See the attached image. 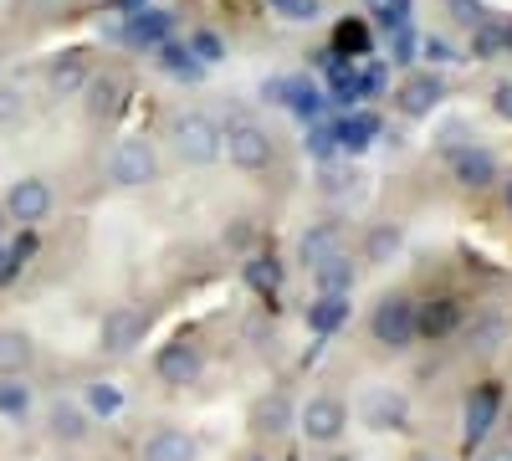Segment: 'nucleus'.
<instances>
[{
	"mask_svg": "<svg viewBox=\"0 0 512 461\" xmlns=\"http://www.w3.org/2000/svg\"><path fill=\"white\" fill-rule=\"evenodd\" d=\"M369 333H374V344H379V349H390V354L410 349V344H415V333H420V323H415V303L405 298V292H390V298H379L374 313H369Z\"/></svg>",
	"mask_w": 512,
	"mask_h": 461,
	"instance_id": "1",
	"label": "nucleus"
},
{
	"mask_svg": "<svg viewBox=\"0 0 512 461\" xmlns=\"http://www.w3.org/2000/svg\"><path fill=\"white\" fill-rule=\"evenodd\" d=\"M221 123L205 118V113H180L175 123H169V139H175V154L185 164H216L221 159Z\"/></svg>",
	"mask_w": 512,
	"mask_h": 461,
	"instance_id": "2",
	"label": "nucleus"
},
{
	"mask_svg": "<svg viewBox=\"0 0 512 461\" xmlns=\"http://www.w3.org/2000/svg\"><path fill=\"white\" fill-rule=\"evenodd\" d=\"M297 431H303L308 441H318V446H333L338 436L349 431V410H344V400L313 395L303 410H297Z\"/></svg>",
	"mask_w": 512,
	"mask_h": 461,
	"instance_id": "3",
	"label": "nucleus"
},
{
	"mask_svg": "<svg viewBox=\"0 0 512 461\" xmlns=\"http://www.w3.org/2000/svg\"><path fill=\"white\" fill-rule=\"evenodd\" d=\"M113 185H123V190H139V185H149L154 175H159V159H154V144L149 139H118V149H113Z\"/></svg>",
	"mask_w": 512,
	"mask_h": 461,
	"instance_id": "4",
	"label": "nucleus"
},
{
	"mask_svg": "<svg viewBox=\"0 0 512 461\" xmlns=\"http://www.w3.org/2000/svg\"><path fill=\"white\" fill-rule=\"evenodd\" d=\"M221 149H226V159L236 164V170H267L272 164V139H267V129H256V123H236V129H226Z\"/></svg>",
	"mask_w": 512,
	"mask_h": 461,
	"instance_id": "5",
	"label": "nucleus"
},
{
	"mask_svg": "<svg viewBox=\"0 0 512 461\" xmlns=\"http://www.w3.org/2000/svg\"><path fill=\"white\" fill-rule=\"evenodd\" d=\"M6 216L11 221H21V226H41L52 216V185L47 180H36V175H26V180H16L11 190H6Z\"/></svg>",
	"mask_w": 512,
	"mask_h": 461,
	"instance_id": "6",
	"label": "nucleus"
},
{
	"mask_svg": "<svg viewBox=\"0 0 512 461\" xmlns=\"http://www.w3.org/2000/svg\"><path fill=\"white\" fill-rule=\"evenodd\" d=\"M200 369H205V359H200V349H195L190 339H175V344H164V349L154 354V374H159V385H169V390L195 385Z\"/></svg>",
	"mask_w": 512,
	"mask_h": 461,
	"instance_id": "7",
	"label": "nucleus"
},
{
	"mask_svg": "<svg viewBox=\"0 0 512 461\" xmlns=\"http://www.w3.org/2000/svg\"><path fill=\"white\" fill-rule=\"evenodd\" d=\"M144 328H149V318L139 308H108L103 328H98V344H103V354H134L144 344Z\"/></svg>",
	"mask_w": 512,
	"mask_h": 461,
	"instance_id": "8",
	"label": "nucleus"
},
{
	"mask_svg": "<svg viewBox=\"0 0 512 461\" xmlns=\"http://www.w3.org/2000/svg\"><path fill=\"white\" fill-rule=\"evenodd\" d=\"M497 415H502V390L497 385H477L472 395H466V415H461V421H466V451H477L482 441H487V431L497 426Z\"/></svg>",
	"mask_w": 512,
	"mask_h": 461,
	"instance_id": "9",
	"label": "nucleus"
},
{
	"mask_svg": "<svg viewBox=\"0 0 512 461\" xmlns=\"http://www.w3.org/2000/svg\"><path fill=\"white\" fill-rule=\"evenodd\" d=\"M446 98V82L436 77V72H410L405 82H400V93H395V103H400V113L405 118H431V108Z\"/></svg>",
	"mask_w": 512,
	"mask_h": 461,
	"instance_id": "10",
	"label": "nucleus"
},
{
	"mask_svg": "<svg viewBox=\"0 0 512 461\" xmlns=\"http://www.w3.org/2000/svg\"><path fill=\"white\" fill-rule=\"evenodd\" d=\"M364 426L369 431H410V405L395 390H374L364 400Z\"/></svg>",
	"mask_w": 512,
	"mask_h": 461,
	"instance_id": "11",
	"label": "nucleus"
},
{
	"mask_svg": "<svg viewBox=\"0 0 512 461\" xmlns=\"http://www.w3.org/2000/svg\"><path fill=\"white\" fill-rule=\"evenodd\" d=\"M297 426V410H292V400L277 390V395H262L251 405V431L256 436H287Z\"/></svg>",
	"mask_w": 512,
	"mask_h": 461,
	"instance_id": "12",
	"label": "nucleus"
},
{
	"mask_svg": "<svg viewBox=\"0 0 512 461\" xmlns=\"http://www.w3.org/2000/svg\"><path fill=\"white\" fill-rule=\"evenodd\" d=\"M169 31H175V21H169V11L159 6H134L128 11V36L134 47H159V41H169Z\"/></svg>",
	"mask_w": 512,
	"mask_h": 461,
	"instance_id": "13",
	"label": "nucleus"
},
{
	"mask_svg": "<svg viewBox=\"0 0 512 461\" xmlns=\"http://www.w3.org/2000/svg\"><path fill=\"white\" fill-rule=\"evenodd\" d=\"M333 251H344V236H338L333 221H318L303 231V241H297V262L303 267H318L323 257H333Z\"/></svg>",
	"mask_w": 512,
	"mask_h": 461,
	"instance_id": "14",
	"label": "nucleus"
},
{
	"mask_svg": "<svg viewBox=\"0 0 512 461\" xmlns=\"http://www.w3.org/2000/svg\"><path fill=\"white\" fill-rule=\"evenodd\" d=\"M451 170H456V180H461L466 190H487V185L497 180V159H492L487 149H461V154L451 159Z\"/></svg>",
	"mask_w": 512,
	"mask_h": 461,
	"instance_id": "15",
	"label": "nucleus"
},
{
	"mask_svg": "<svg viewBox=\"0 0 512 461\" xmlns=\"http://www.w3.org/2000/svg\"><path fill=\"white\" fill-rule=\"evenodd\" d=\"M344 323H349V292H318V303H308L313 333H338Z\"/></svg>",
	"mask_w": 512,
	"mask_h": 461,
	"instance_id": "16",
	"label": "nucleus"
},
{
	"mask_svg": "<svg viewBox=\"0 0 512 461\" xmlns=\"http://www.w3.org/2000/svg\"><path fill=\"white\" fill-rule=\"evenodd\" d=\"M144 461H195V441L175 426H159L149 441H144Z\"/></svg>",
	"mask_w": 512,
	"mask_h": 461,
	"instance_id": "17",
	"label": "nucleus"
},
{
	"mask_svg": "<svg viewBox=\"0 0 512 461\" xmlns=\"http://www.w3.org/2000/svg\"><path fill=\"white\" fill-rule=\"evenodd\" d=\"M313 282H318V292H354L359 267L344 257V251H333V257H323V262L313 267Z\"/></svg>",
	"mask_w": 512,
	"mask_h": 461,
	"instance_id": "18",
	"label": "nucleus"
},
{
	"mask_svg": "<svg viewBox=\"0 0 512 461\" xmlns=\"http://www.w3.org/2000/svg\"><path fill=\"white\" fill-rule=\"evenodd\" d=\"M31 359H36L31 333H21V328H0V374H26Z\"/></svg>",
	"mask_w": 512,
	"mask_h": 461,
	"instance_id": "19",
	"label": "nucleus"
},
{
	"mask_svg": "<svg viewBox=\"0 0 512 461\" xmlns=\"http://www.w3.org/2000/svg\"><path fill=\"white\" fill-rule=\"evenodd\" d=\"M47 82H52V93H62V98H72V93L88 88V67H82V52H62V57L47 67Z\"/></svg>",
	"mask_w": 512,
	"mask_h": 461,
	"instance_id": "20",
	"label": "nucleus"
},
{
	"mask_svg": "<svg viewBox=\"0 0 512 461\" xmlns=\"http://www.w3.org/2000/svg\"><path fill=\"white\" fill-rule=\"evenodd\" d=\"M88 118H113L118 103H123V82L118 77H88Z\"/></svg>",
	"mask_w": 512,
	"mask_h": 461,
	"instance_id": "21",
	"label": "nucleus"
},
{
	"mask_svg": "<svg viewBox=\"0 0 512 461\" xmlns=\"http://www.w3.org/2000/svg\"><path fill=\"white\" fill-rule=\"evenodd\" d=\"M47 431H52V441H82V436H88V410H77V405H52Z\"/></svg>",
	"mask_w": 512,
	"mask_h": 461,
	"instance_id": "22",
	"label": "nucleus"
},
{
	"mask_svg": "<svg viewBox=\"0 0 512 461\" xmlns=\"http://www.w3.org/2000/svg\"><path fill=\"white\" fill-rule=\"evenodd\" d=\"M154 52H159V67H164L169 77H185V82H195V77L205 72V67L190 57V47H180V41H159Z\"/></svg>",
	"mask_w": 512,
	"mask_h": 461,
	"instance_id": "23",
	"label": "nucleus"
},
{
	"mask_svg": "<svg viewBox=\"0 0 512 461\" xmlns=\"http://www.w3.org/2000/svg\"><path fill=\"white\" fill-rule=\"evenodd\" d=\"M415 323H420V333H431V339H441V333H451V328L461 323V308H456L451 298H436V308L415 313Z\"/></svg>",
	"mask_w": 512,
	"mask_h": 461,
	"instance_id": "24",
	"label": "nucleus"
},
{
	"mask_svg": "<svg viewBox=\"0 0 512 461\" xmlns=\"http://www.w3.org/2000/svg\"><path fill=\"white\" fill-rule=\"evenodd\" d=\"M0 410H6L11 421H21L31 410V390L21 385V374H0Z\"/></svg>",
	"mask_w": 512,
	"mask_h": 461,
	"instance_id": "25",
	"label": "nucleus"
},
{
	"mask_svg": "<svg viewBox=\"0 0 512 461\" xmlns=\"http://www.w3.org/2000/svg\"><path fill=\"white\" fill-rule=\"evenodd\" d=\"M374 134H379V118H369V113H354L349 123H338V144L344 149H364Z\"/></svg>",
	"mask_w": 512,
	"mask_h": 461,
	"instance_id": "26",
	"label": "nucleus"
},
{
	"mask_svg": "<svg viewBox=\"0 0 512 461\" xmlns=\"http://www.w3.org/2000/svg\"><path fill=\"white\" fill-rule=\"evenodd\" d=\"M241 272H246V287L251 292H277V282H282V267L272 257H251Z\"/></svg>",
	"mask_w": 512,
	"mask_h": 461,
	"instance_id": "27",
	"label": "nucleus"
},
{
	"mask_svg": "<svg viewBox=\"0 0 512 461\" xmlns=\"http://www.w3.org/2000/svg\"><path fill=\"white\" fill-rule=\"evenodd\" d=\"M185 47H190V57H195L200 67H216V62L226 57V41H221L216 31H195V36L185 41Z\"/></svg>",
	"mask_w": 512,
	"mask_h": 461,
	"instance_id": "28",
	"label": "nucleus"
},
{
	"mask_svg": "<svg viewBox=\"0 0 512 461\" xmlns=\"http://www.w3.org/2000/svg\"><path fill=\"white\" fill-rule=\"evenodd\" d=\"M123 410V395H118V385H108V380H93L88 385V415H118Z\"/></svg>",
	"mask_w": 512,
	"mask_h": 461,
	"instance_id": "29",
	"label": "nucleus"
},
{
	"mask_svg": "<svg viewBox=\"0 0 512 461\" xmlns=\"http://www.w3.org/2000/svg\"><path fill=\"white\" fill-rule=\"evenodd\" d=\"M400 251V226H379V231H369V246H364V257L369 262H390Z\"/></svg>",
	"mask_w": 512,
	"mask_h": 461,
	"instance_id": "30",
	"label": "nucleus"
},
{
	"mask_svg": "<svg viewBox=\"0 0 512 461\" xmlns=\"http://www.w3.org/2000/svg\"><path fill=\"white\" fill-rule=\"evenodd\" d=\"M497 52H502V31L487 26V21H477V26H472V57H477V62H492Z\"/></svg>",
	"mask_w": 512,
	"mask_h": 461,
	"instance_id": "31",
	"label": "nucleus"
},
{
	"mask_svg": "<svg viewBox=\"0 0 512 461\" xmlns=\"http://www.w3.org/2000/svg\"><path fill=\"white\" fill-rule=\"evenodd\" d=\"M287 93H292V113H297V118L318 123V113H323V93H318V88H287Z\"/></svg>",
	"mask_w": 512,
	"mask_h": 461,
	"instance_id": "32",
	"label": "nucleus"
},
{
	"mask_svg": "<svg viewBox=\"0 0 512 461\" xmlns=\"http://www.w3.org/2000/svg\"><path fill=\"white\" fill-rule=\"evenodd\" d=\"M502 333H507V323H502V318H482V323L472 328V349H482V354H487V349H497Z\"/></svg>",
	"mask_w": 512,
	"mask_h": 461,
	"instance_id": "33",
	"label": "nucleus"
},
{
	"mask_svg": "<svg viewBox=\"0 0 512 461\" xmlns=\"http://www.w3.org/2000/svg\"><path fill=\"white\" fill-rule=\"evenodd\" d=\"M441 6H446V16L456 26H477L482 21V0H441Z\"/></svg>",
	"mask_w": 512,
	"mask_h": 461,
	"instance_id": "34",
	"label": "nucleus"
},
{
	"mask_svg": "<svg viewBox=\"0 0 512 461\" xmlns=\"http://www.w3.org/2000/svg\"><path fill=\"white\" fill-rule=\"evenodd\" d=\"M272 11L287 21H313L318 16V0H272Z\"/></svg>",
	"mask_w": 512,
	"mask_h": 461,
	"instance_id": "35",
	"label": "nucleus"
},
{
	"mask_svg": "<svg viewBox=\"0 0 512 461\" xmlns=\"http://www.w3.org/2000/svg\"><path fill=\"white\" fill-rule=\"evenodd\" d=\"M333 144H338V129H328V123H313V129H308V149L313 154H333Z\"/></svg>",
	"mask_w": 512,
	"mask_h": 461,
	"instance_id": "36",
	"label": "nucleus"
},
{
	"mask_svg": "<svg viewBox=\"0 0 512 461\" xmlns=\"http://www.w3.org/2000/svg\"><path fill=\"white\" fill-rule=\"evenodd\" d=\"M338 47H344V52H364V47H369V31H364L359 21L338 26Z\"/></svg>",
	"mask_w": 512,
	"mask_h": 461,
	"instance_id": "37",
	"label": "nucleus"
},
{
	"mask_svg": "<svg viewBox=\"0 0 512 461\" xmlns=\"http://www.w3.org/2000/svg\"><path fill=\"white\" fill-rule=\"evenodd\" d=\"M492 113L512 123V77H507V82H497V88H492Z\"/></svg>",
	"mask_w": 512,
	"mask_h": 461,
	"instance_id": "38",
	"label": "nucleus"
},
{
	"mask_svg": "<svg viewBox=\"0 0 512 461\" xmlns=\"http://www.w3.org/2000/svg\"><path fill=\"white\" fill-rule=\"evenodd\" d=\"M16 267H21V246H6V241H0V282H11Z\"/></svg>",
	"mask_w": 512,
	"mask_h": 461,
	"instance_id": "39",
	"label": "nucleus"
},
{
	"mask_svg": "<svg viewBox=\"0 0 512 461\" xmlns=\"http://www.w3.org/2000/svg\"><path fill=\"white\" fill-rule=\"evenodd\" d=\"M21 108H26V103H21V93H16V88H0V123L21 118Z\"/></svg>",
	"mask_w": 512,
	"mask_h": 461,
	"instance_id": "40",
	"label": "nucleus"
},
{
	"mask_svg": "<svg viewBox=\"0 0 512 461\" xmlns=\"http://www.w3.org/2000/svg\"><path fill=\"white\" fill-rule=\"evenodd\" d=\"M425 57H431V62H451V47L441 36H425Z\"/></svg>",
	"mask_w": 512,
	"mask_h": 461,
	"instance_id": "41",
	"label": "nucleus"
},
{
	"mask_svg": "<svg viewBox=\"0 0 512 461\" xmlns=\"http://www.w3.org/2000/svg\"><path fill=\"white\" fill-rule=\"evenodd\" d=\"M482 461H512V441H502V446H492V451H482Z\"/></svg>",
	"mask_w": 512,
	"mask_h": 461,
	"instance_id": "42",
	"label": "nucleus"
},
{
	"mask_svg": "<svg viewBox=\"0 0 512 461\" xmlns=\"http://www.w3.org/2000/svg\"><path fill=\"white\" fill-rule=\"evenodd\" d=\"M236 461H272V456H267V451H241Z\"/></svg>",
	"mask_w": 512,
	"mask_h": 461,
	"instance_id": "43",
	"label": "nucleus"
},
{
	"mask_svg": "<svg viewBox=\"0 0 512 461\" xmlns=\"http://www.w3.org/2000/svg\"><path fill=\"white\" fill-rule=\"evenodd\" d=\"M502 52H512V21L502 26Z\"/></svg>",
	"mask_w": 512,
	"mask_h": 461,
	"instance_id": "44",
	"label": "nucleus"
},
{
	"mask_svg": "<svg viewBox=\"0 0 512 461\" xmlns=\"http://www.w3.org/2000/svg\"><path fill=\"white\" fill-rule=\"evenodd\" d=\"M318 461H354V456H344V451H328V456H318Z\"/></svg>",
	"mask_w": 512,
	"mask_h": 461,
	"instance_id": "45",
	"label": "nucleus"
},
{
	"mask_svg": "<svg viewBox=\"0 0 512 461\" xmlns=\"http://www.w3.org/2000/svg\"><path fill=\"white\" fill-rule=\"evenodd\" d=\"M410 461H441V456H431V451H420V456H410Z\"/></svg>",
	"mask_w": 512,
	"mask_h": 461,
	"instance_id": "46",
	"label": "nucleus"
},
{
	"mask_svg": "<svg viewBox=\"0 0 512 461\" xmlns=\"http://www.w3.org/2000/svg\"><path fill=\"white\" fill-rule=\"evenodd\" d=\"M502 200H507V211H512V180H507V190H502Z\"/></svg>",
	"mask_w": 512,
	"mask_h": 461,
	"instance_id": "47",
	"label": "nucleus"
},
{
	"mask_svg": "<svg viewBox=\"0 0 512 461\" xmlns=\"http://www.w3.org/2000/svg\"><path fill=\"white\" fill-rule=\"evenodd\" d=\"M6 221H11V216H6V205H0V231H6Z\"/></svg>",
	"mask_w": 512,
	"mask_h": 461,
	"instance_id": "48",
	"label": "nucleus"
},
{
	"mask_svg": "<svg viewBox=\"0 0 512 461\" xmlns=\"http://www.w3.org/2000/svg\"><path fill=\"white\" fill-rule=\"evenodd\" d=\"M128 6H149V0H128Z\"/></svg>",
	"mask_w": 512,
	"mask_h": 461,
	"instance_id": "49",
	"label": "nucleus"
}]
</instances>
